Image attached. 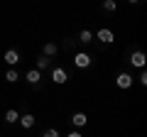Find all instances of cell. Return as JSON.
<instances>
[{"instance_id": "cell-10", "label": "cell", "mask_w": 147, "mask_h": 137, "mask_svg": "<svg viewBox=\"0 0 147 137\" xmlns=\"http://www.w3.org/2000/svg\"><path fill=\"white\" fill-rule=\"evenodd\" d=\"M79 42H81V44H91V42H93V32H91V30H81Z\"/></svg>"}, {"instance_id": "cell-5", "label": "cell", "mask_w": 147, "mask_h": 137, "mask_svg": "<svg viewBox=\"0 0 147 137\" xmlns=\"http://www.w3.org/2000/svg\"><path fill=\"white\" fill-rule=\"evenodd\" d=\"M96 39H100L103 44H110L115 39V34H113V30H108V27H100V30L96 32Z\"/></svg>"}, {"instance_id": "cell-19", "label": "cell", "mask_w": 147, "mask_h": 137, "mask_svg": "<svg viewBox=\"0 0 147 137\" xmlns=\"http://www.w3.org/2000/svg\"><path fill=\"white\" fill-rule=\"evenodd\" d=\"M127 3H140V0H127Z\"/></svg>"}, {"instance_id": "cell-13", "label": "cell", "mask_w": 147, "mask_h": 137, "mask_svg": "<svg viewBox=\"0 0 147 137\" xmlns=\"http://www.w3.org/2000/svg\"><path fill=\"white\" fill-rule=\"evenodd\" d=\"M57 52H59V47H57L54 42H47V44H44V56H54Z\"/></svg>"}, {"instance_id": "cell-16", "label": "cell", "mask_w": 147, "mask_h": 137, "mask_svg": "<svg viewBox=\"0 0 147 137\" xmlns=\"http://www.w3.org/2000/svg\"><path fill=\"white\" fill-rule=\"evenodd\" d=\"M42 137H61V135H59V130H47Z\"/></svg>"}, {"instance_id": "cell-15", "label": "cell", "mask_w": 147, "mask_h": 137, "mask_svg": "<svg viewBox=\"0 0 147 137\" xmlns=\"http://www.w3.org/2000/svg\"><path fill=\"white\" fill-rule=\"evenodd\" d=\"M115 7H118V3H115V0H103V10L115 12Z\"/></svg>"}, {"instance_id": "cell-12", "label": "cell", "mask_w": 147, "mask_h": 137, "mask_svg": "<svg viewBox=\"0 0 147 137\" xmlns=\"http://www.w3.org/2000/svg\"><path fill=\"white\" fill-rule=\"evenodd\" d=\"M5 81H7V83H17V81H20V74H17V68H7Z\"/></svg>"}, {"instance_id": "cell-3", "label": "cell", "mask_w": 147, "mask_h": 137, "mask_svg": "<svg viewBox=\"0 0 147 137\" xmlns=\"http://www.w3.org/2000/svg\"><path fill=\"white\" fill-rule=\"evenodd\" d=\"M115 86H118V88H123V91H127V88L132 86V74H127V71L118 74V79H115Z\"/></svg>"}, {"instance_id": "cell-6", "label": "cell", "mask_w": 147, "mask_h": 137, "mask_svg": "<svg viewBox=\"0 0 147 137\" xmlns=\"http://www.w3.org/2000/svg\"><path fill=\"white\" fill-rule=\"evenodd\" d=\"M145 61H147V56H145V52H140V49L130 54V64H132V66H137V68H145Z\"/></svg>"}, {"instance_id": "cell-9", "label": "cell", "mask_w": 147, "mask_h": 137, "mask_svg": "<svg viewBox=\"0 0 147 137\" xmlns=\"http://www.w3.org/2000/svg\"><path fill=\"white\" fill-rule=\"evenodd\" d=\"M25 79H27V83L37 86V83H39V79H42V71H37V68H30V71L25 74Z\"/></svg>"}, {"instance_id": "cell-2", "label": "cell", "mask_w": 147, "mask_h": 137, "mask_svg": "<svg viewBox=\"0 0 147 137\" xmlns=\"http://www.w3.org/2000/svg\"><path fill=\"white\" fill-rule=\"evenodd\" d=\"M3 61H5L7 66H12V68H15L17 64H20V52H17V49H7V52L3 54Z\"/></svg>"}, {"instance_id": "cell-8", "label": "cell", "mask_w": 147, "mask_h": 137, "mask_svg": "<svg viewBox=\"0 0 147 137\" xmlns=\"http://www.w3.org/2000/svg\"><path fill=\"white\" fill-rule=\"evenodd\" d=\"M69 120H71V125H76V127H84L86 122H88V115H86V113H74V115L69 118Z\"/></svg>"}, {"instance_id": "cell-11", "label": "cell", "mask_w": 147, "mask_h": 137, "mask_svg": "<svg viewBox=\"0 0 147 137\" xmlns=\"http://www.w3.org/2000/svg\"><path fill=\"white\" fill-rule=\"evenodd\" d=\"M17 120H20V113H17L15 108H10V110L5 113V122H10V125H15Z\"/></svg>"}, {"instance_id": "cell-14", "label": "cell", "mask_w": 147, "mask_h": 137, "mask_svg": "<svg viewBox=\"0 0 147 137\" xmlns=\"http://www.w3.org/2000/svg\"><path fill=\"white\" fill-rule=\"evenodd\" d=\"M44 68H49V56H39L37 59V71H44Z\"/></svg>"}, {"instance_id": "cell-18", "label": "cell", "mask_w": 147, "mask_h": 137, "mask_svg": "<svg viewBox=\"0 0 147 137\" xmlns=\"http://www.w3.org/2000/svg\"><path fill=\"white\" fill-rule=\"evenodd\" d=\"M66 137H84V135H81V132H74V130H71V132H69Z\"/></svg>"}, {"instance_id": "cell-17", "label": "cell", "mask_w": 147, "mask_h": 137, "mask_svg": "<svg viewBox=\"0 0 147 137\" xmlns=\"http://www.w3.org/2000/svg\"><path fill=\"white\" fill-rule=\"evenodd\" d=\"M140 83L147 86V71H142V74H140Z\"/></svg>"}, {"instance_id": "cell-7", "label": "cell", "mask_w": 147, "mask_h": 137, "mask_svg": "<svg viewBox=\"0 0 147 137\" xmlns=\"http://www.w3.org/2000/svg\"><path fill=\"white\" fill-rule=\"evenodd\" d=\"M17 122H20L25 130H32V127H34V122H37V118L32 115V113H25V115H20V120H17Z\"/></svg>"}, {"instance_id": "cell-4", "label": "cell", "mask_w": 147, "mask_h": 137, "mask_svg": "<svg viewBox=\"0 0 147 137\" xmlns=\"http://www.w3.org/2000/svg\"><path fill=\"white\" fill-rule=\"evenodd\" d=\"M52 81L57 86H61V83H66V81H69V74L64 71L61 66H57V68H52Z\"/></svg>"}, {"instance_id": "cell-1", "label": "cell", "mask_w": 147, "mask_h": 137, "mask_svg": "<svg viewBox=\"0 0 147 137\" xmlns=\"http://www.w3.org/2000/svg\"><path fill=\"white\" fill-rule=\"evenodd\" d=\"M91 64H93V56H91L88 52H76V54H74V66H79V68H88Z\"/></svg>"}]
</instances>
